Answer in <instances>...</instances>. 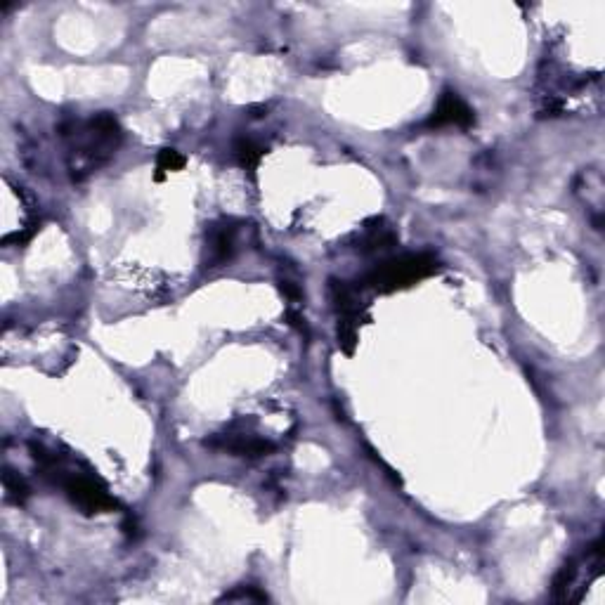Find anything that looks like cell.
Listing matches in <instances>:
<instances>
[{"label": "cell", "mask_w": 605, "mask_h": 605, "mask_svg": "<svg viewBox=\"0 0 605 605\" xmlns=\"http://www.w3.org/2000/svg\"><path fill=\"white\" fill-rule=\"evenodd\" d=\"M60 130L67 142L69 171L74 180H83L107 164L123 140L121 123L109 112L95 114L86 121H67Z\"/></svg>", "instance_id": "1"}, {"label": "cell", "mask_w": 605, "mask_h": 605, "mask_svg": "<svg viewBox=\"0 0 605 605\" xmlns=\"http://www.w3.org/2000/svg\"><path fill=\"white\" fill-rule=\"evenodd\" d=\"M31 452H34V459L41 466L43 476L55 485H60L69 497V502L78 506L83 513L112 511L116 506V499L109 494L107 485L93 471L74 468L62 454L52 452L43 445H36V442H31Z\"/></svg>", "instance_id": "2"}, {"label": "cell", "mask_w": 605, "mask_h": 605, "mask_svg": "<svg viewBox=\"0 0 605 605\" xmlns=\"http://www.w3.org/2000/svg\"><path fill=\"white\" fill-rule=\"evenodd\" d=\"M440 270V260L433 253H407V256L386 260L379 268L367 275V286L381 291V294H393L398 289H407L421 279L433 277Z\"/></svg>", "instance_id": "3"}, {"label": "cell", "mask_w": 605, "mask_h": 605, "mask_svg": "<svg viewBox=\"0 0 605 605\" xmlns=\"http://www.w3.org/2000/svg\"><path fill=\"white\" fill-rule=\"evenodd\" d=\"M208 445L216 447L220 452H230L232 457L244 459H260L275 452V442L260 438V435H253L249 431H234V428H230V431L223 435H216L213 440H208Z\"/></svg>", "instance_id": "4"}, {"label": "cell", "mask_w": 605, "mask_h": 605, "mask_svg": "<svg viewBox=\"0 0 605 605\" xmlns=\"http://www.w3.org/2000/svg\"><path fill=\"white\" fill-rule=\"evenodd\" d=\"M239 249V227L234 220H223L208 230L206 268H223Z\"/></svg>", "instance_id": "5"}, {"label": "cell", "mask_w": 605, "mask_h": 605, "mask_svg": "<svg viewBox=\"0 0 605 605\" xmlns=\"http://www.w3.org/2000/svg\"><path fill=\"white\" fill-rule=\"evenodd\" d=\"M476 123V116H473V109L461 100V97L454 93V90H445L440 95L438 104H435L431 119L426 121L428 128H447V126H457V128H471Z\"/></svg>", "instance_id": "6"}, {"label": "cell", "mask_w": 605, "mask_h": 605, "mask_svg": "<svg viewBox=\"0 0 605 605\" xmlns=\"http://www.w3.org/2000/svg\"><path fill=\"white\" fill-rule=\"evenodd\" d=\"M398 242V237H395V232L390 230V227L383 223L381 218L372 220V223L364 225L360 242H357V251L362 253H374V251H386Z\"/></svg>", "instance_id": "7"}, {"label": "cell", "mask_w": 605, "mask_h": 605, "mask_svg": "<svg viewBox=\"0 0 605 605\" xmlns=\"http://www.w3.org/2000/svg\"><path fill=\"white\" fill-rule=\"evenodd\" d=\"M232 154H234V161H237L242 168H246V171H256L260 159L265 156V147L258 145L253 138H237L234 140Z\"/></svg>", "instance_id": "8"}, {"label": "cell", "mask_w": 605, "mask_h": 605, "mask_svg": "<svg viewBox=\"0 0 605 605\" xmlns=\"http://www.w3.org/2000/svg\"><path fill=\"white\" fill-rule=\"evenodd\" d=\"M185 164H187V159L178 152V149H171V147L161 149L159 156H156V175H154V180L161 182V180L166 178L168 173L182 171V168H185Z\"/></svg>", "instance_id": "9"}, {"label": "cell", "mask_w": 605, "mask_h": 605, "mask_svg": "<svg viewBox=\"0 0 605 605\" xmlns=\"http://www.w3.org/2000/svg\"><path fill=\"white\" fill-rule=\"evenodd\" d=\"M3 487H5V497H8L12 504L19 506L29 499V485L24 483V478L19 476V473L10 471V468H5L3 473Z\"/></svg>", "instance_id": "10"}, {"label": "cell", "mask_w": 605, "mask_h": 605, "mask_svg": "<svg viewBox=\"0 0 605 605\" xmlns=\"http://www.w3.org/2000/svg\"><path fill=\"white\" fill-rule=\"evenodd\" d=\"M220 601H268V596L256 587H242L239 591H232V594H225Z\"/></svg>", "instance_id": "11"}]
</instances>
